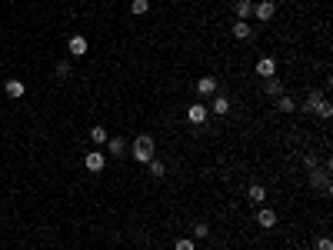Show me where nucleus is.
I'll return each instance as SVG.
<instances>
[{
	"label": "nucleus",
	"instance_id": "f257e3e1",
	"mask_svg": "<svg viewBox=\"0 0 333 250\" xmlns=\"http://www.w3.org/2000/svg\"><path fill=\"white\" fill-rule=\"evenodd\" d=\"M130 157H133L137 164H150V160H153V137H150V134H140V137L133 140Z\"/></svg>",
	"mask_w": 333,
	"mask_h": 250
},
{
	"label": "nucleus",
	"instance_id": "f03ea898",
	"mask_svg": "<svg viewBox=\"0 0 333 250\" xmlns=\"http://www.w3.org/2000/svg\"><path fill=\"white\" fill-rule=\"evenodd\" d=\"M310 183H313V187H317V190H323V194H330L333 187H330V167H313V170H310Z\"/></svg>",
	"mask_w": 333,
	"mask_h": 250
},
{
	"label": "nucleus",
	"instance_id": "7ed1b4c3",
	"mask_svg": "<svg viewBox=\"0 0 333 250\" xmlns=\"http://www.w3.org/2000/svg\"><path fill=\"white\" fill-rule=\"evenodd\" d=\"M253 14H257V20H273L277 3H273V0H260V3H253Z\"/></svg>",
	"mask_w": 333,
	"mask_h": 250
},
{
	"label": "nucleus",
	"instance_id": "20e7f679",
	"mask_svg": "<svg viewBox=\"0 0 333 250\" xmlns=\"http://www.w3.org/2000/svg\"><path fill=\"white\" fill-rule=\"evenodd\" d=\"M257 73L260 77H277V60L273 57H260L257 60Z\"/></svg>",
	"mask_w": 333,
	"mask_h": 250
},
{
	"label": "nucleus",
	"instance_id": "39448f33",
	"mask_svg": "<svg viewBox=\"0 0 333 250\" xmlns=\"http://www.w3.org/2000/svg\"><path fill=\"white\" fill-rule=\"evenodd\" d=\"M197 94L200 97H213L217 94V77H200L197 80Z\"/></svg>",
	"mask_w": 333,
	"mask_h": 250
},
{
	"label": "nucleus",
	"instance_id": "423d86ee",
	"mask_svg": "<svg viewBox=\"0 0 333 250\" xmlns=\"http://www.w3.org/2000/svg\"><path fill=\"white\" fill-rule=\"evenodd\" d=\"M83 164H87V170H94V174H100V170H103V167H107V157H103V153H87V157H83Z\"/></svg>",
	"mask_w": 333,
	"mask_h": 250
},
{
	"label": "nucleus",
	"instance_id": "0eeeda50",
	"mask_svg": "<svg viewBox=\"0 0 333 250\" xmlns=\"http://www.w3.org/2000/svg\"><path fill=\"white\" fill-rule=\"evenodd\" d=\"M257 223L270 230V227L277 223V214H273V210H270V207H264V204H260V207H257Z\"/></svg>",
	"mask_w": 333,
	"mask_h": 250
},
{
	"label": "nucleus",
	"instance_id": "6e6552de",
	"mask_svg": "<svg viewBox=\"0 0 333 250\" xmlns=\"http://www.w3.org/2000/svg\"><path fill=\"white\" fill-rule=\"evenodd\" d=\"M210 100H213V104H210V107H213V113H230V97H227V94H220V90H217Z\"/></svg>",
	"mask_w": 333,
	"mask_h": 250
},
{
	"label": "nucleus",
	"instance_id": "1a4fd4ad",
	"mask_svg": "<svg viewBox=\"0 0 333 250\" xmlns=\"http://www.w3.org/2000/svg\"><path fill=\"white\" fill-rule=\"evenodd\" d=\"M3 90H7V97H14V100H20L24 94H27L24 80H7V83H3Z\"/></svg>",
	"mask_w": 333,
	"mask_h": 250
},
{
	"label": "nucleus",
	"instance_id": "9d476101",
	"mask_svg": "<svg viewBox=\"0 0 333 250\" xmlns=\"http://www.w3.org/2000/svg\"><path fill=\"white\" fill-rule=\"evenodd\" d=\"M250 14H253V0H236L233 3V17L236 20H247Z\"/></svg>",
	"mask_w": 333,
	"mask_h": 250
},
{
	"label": "nucleus",
	"instance_id": "9b49d317",
	"mask_svg": "<svg viewBox=\"0 0 333 250\" xmlns=\"http://www.w3.org/2000/svg\"><path fill=\"white\" fill-rule=\"evenodd\" d=\"M67 47H70V54H73V57H83V54H87V37L77 34V37H70Z\"/></svg>",
	"mask_w": 333,
	"mask_h": 250
},
{
	"label": "nucleus",
	"instance_id": "f8f14e48",
	"mask_svg": "<svg viewBox=\"0 0 333 250\" xmlns=\"http://www.w3.org/2000/svg\"><path fill=\"white\" fill-rule=\"evenodd\" d=\"M107 150H110V157H124L127 140L124 137H110V140H107Z\"/></svg>",
	"mask_w": 333,
	"mask_h": 250
},
{
	"label": "nucleus",
	"instance_id": "ddd939ff",
	"mask_svg": "<svg viewBox=\"0 0 333 250\" xmlns=\"http://www.w3.org/2000/svg\"><path fill=\"white\" fill-rule=\"evenodd\" d=\"M187 117H190V124H203V120H207V107H203V104H194V107L187 110Z\"/></svg>",
	"mask_w": 333,
	"mask_h": 250
},
{
	"label": "nucleus",
	"instance_id": "4468645a",
	"mask_svg": "<svg viewBox=\"0 0 333 250\" xmlns=\"http://www.w3.org/2000/svg\"><path fill=\"white\" fill-rule=\"evenodd\" d=\"M247 194H250V200H253V204H264V200H266V187H264V183H250Z\"/></svg>",
	"mask_w": 333,
	"mask_h": 250
},
{
	"label": "nucleus",
	"instance_id": "2eb2a0df",
	"mask_svg": "<svg viewBox=\"0 0 333 250\" xmlns=\"http://www.w3.org/2000/svg\"><path fill=\"white\" fill-rule=\"evenodd\" d=\"M320 100H323V90H313V94H310V97H306L303 104H300V107H303L306 113H313V110H317V104H320Z\"/></svg>",
	"mask_w": 333,
	"mask_h": 250
},
{
	"label": "nucleus",
	"instance_id": "dca6fc26",
	"mask_svg": "<svg viewBox=\"0 0 333 250\" xmlns=\"http://www.w3.org/2000/svg\"><path fill=\"white\" fill-rule=\"evenodd\" d=\"M233 37L236 40H247L250 37V24L247 20H233Z\"/></svg>",
	"mask_w": 333,
	"mask_h": 250
},
{
	"label": "nucleus",
	"instance_id": "f3484780",
	"mask_svg": "<svg viewBox=\"0 0 333 250\" xmlns=\"http://www.w3.org/2000/svg\"><path fill=\"white\" fill-rule=\"evenodd\" d=\"M277 110L293 113V110H297V100H293V97H287V94H280V100H277Z\"/></svg>",
	"mask_w": 333,
	"mask_h": 250
},
{
	"label": "nucleus",
	"instance_id": "a211bd4d",
	"mask_svg": "<svg viewBox=\"0 0 333 250\" xmlns=\"http://www.w3.org/2000/svg\"><path fill=\"white\" fill-rule=\"evenodd\" d=\"M147 167H150V177H157V180H160V177L166 174V164H164V160H157V157H153Z\"/></svg>",
	"mask_w": 333,
	"mask_h": 250
},
{
	"label": "nucleus",
	"instance_id": "6ab92c4d",
	"mask_svg": "<svg viewBox=\"0 0 333 250\" xmlns=\"http://www.w3.org/2000/svg\"><path fill=\"white\" fill-rule=\"evenodd\" d=\"M266 94H270V97H280V94H283V87H280L277 77H266Z\"/></svg>",
	"mask_w": 333,
	"mask_h": 250
},
{
	"label": "nucleus",
	"instance_id": "aec40b11",
	"mask_svg": "<svg viewBox=\"0 0 333 250\" xmlns=\"http://www.w3.org/2000/svg\"><path fill=\"white\" fill-rule=\"evenodd\" d=\"M90 137H94V143H107V140H110V134H107V127H94V130H90Z\"/></svg>",
	"mask_w": 333,
	"mask_h": 250
},
{
	"label": "nucleus",
	"instance_id": "412c9836",
	"mask_svg": "<svg viewBox=\"0 0 333 250\" xmlns=\"http://www.w3.org/2000/svg\"><path fill=\"white\" fill-rule=\"evenodd\" d=\"M317 113H320V117H323V120H327V117H333V104H330V100H327V97H323V100H320V104H317Z\"/></svg>",
	"mask_w": 333,
	"mask_h": 250
},
{
	"label": "nucleus",
	"instance_id": "4be33fe9",
	"mask_svg": "<svg viewBox=\"0 0 333 250\" xmlns=\"http://www.w3.org/2000/svg\"><path fill=\"white\" fill-rule=\"evenodd\" d=\"M130 10H133V14H147V10H150V0H133V3H130Z\"/></svg>",
	"mask_w": 333,
	"mask_h": 250
},
{
	"label": "nucleus",
	"instance_id": "5701e85b",
	"mask_svg": "<svg viewBox=\"0 0 333 250\" xmlns=\"http://www.w3.org/2000/svg\"><path fill=\"white\" fill-rule=\"evenodd\" d=\"M57 77H60V80H64V77H70V64H67V60H60V64H57Z\"/></svg>",
	"mask_w": 333,
	"mask_h": 250
},
{
	"label": "nucleus",
	"instance_id": "b1692460",
	"mask_svg": "<svg viewBox=\"0 0 333 250\" xmlns=\"http://www.w3.org/2000/svg\"><path fill=\"white\" fill-rule=\"evenodd\" d=\"M173 250H194V240H187V237H183V240H177V244H173Z\"/></svg>",
	"mask_w": 333,
	"mask_h": 250
},
{
	"label": "nucleus",
	"instance_id": "393cba45",
	"mask_svg": "<svg viewBox=\"0 0 333 250\" xmlns=\"http://www.w3.org/2000/svg\"><path fill=\"white\" fill-rule=\"evenodd\" d=\"M207 234H210L207 223H197V227H194V237H207Z\"/></svg>",
	"mask_w": 333,
	"mask_h": 250
},
{
	"label": "nucleus",
	"instance_id": "a878e982",
	"mask_svg": "<svg viewBox=\"0 0 333 250\" xmlns=\"http://www.w3.org/2000/svg\"><path fill=\"white\" fill-rule=\"evenodd\" d=\"M303 164H306V170H313V167H317V153H306Z\"/></svg>",
	"mask_w": 333,
	"mask_h": 250
},
{
	"label": "nucleus",
	"instance_id": "bb28decb",
	"mask_svg": "<svg viewBox=\"0 0 333 250\" xmlns=\"http://www.w3.org/2000/svg\"><path fill=\"white\" fill-rule=\"evenodd\" d=\"M317 250H333V244H330V240H327V237H323V240H320V244H317Z\"/></svg>",
	"mask_w": 333,
	"mask_h": 250
}]
</instances>
